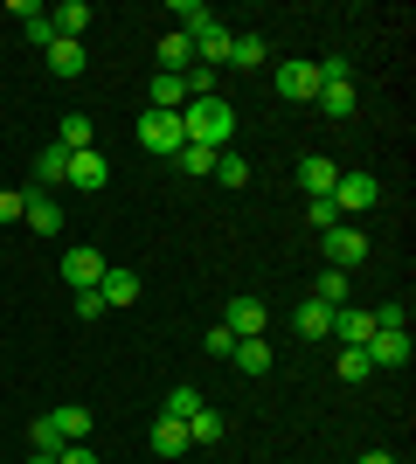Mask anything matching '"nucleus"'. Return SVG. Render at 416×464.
I'll return each instance as SVG.
<instances>
[{"label": "nucleus", "mask_w": 416, "mask_h": 464, "mask_svg": "<svg viewBox=\"0 0 416 464\" xmlns=\"http://www.w3.org/2000/svg\"><path fill=\"white\" fill-rule=\"evenodd\" d=\"M180 132H188V146H208V153H222V146L237 139V111H229V97H188Z\"/></svg>", "instance_id": "f257e3e1"}, {"label": "nucleus", "mask_w": 416, "mask_h": 464, "mask_svg": "<svg viewBox=\"0 0 416 464\" xmlns=\"http://www.w3.org/2000/svg\"><path fill=\"white\" fill-rule=\"evenodd\" d=\"M139 146L153 160H174L180 146H188V132H180V111H139Z\"/></svg>", "instance_id": "f03ea898"}, {"label": "nucleus", "mask_w": 416, "mask_h": 464, "mask_svg": "<svg viewBox=\"0 0 416 464\" xmlns=\"http://www.w3.org/2000/svg\"><path fill=\"white\" fill-rule=\"evenodd\" d=\"M375 201H382V180H375V174L340 167V180H334V208H340V222H347V215H361V208H375Z\"/></svg>", "instance_id": "7ed1b4c3"}, {"label": "nucleus", "mask_w": 416, "mask_h": 464, "mask_svg": "<svg viewBox=\"0 0 416 464\" xmlns=\"http://www.w3.org/2000/svg\"><path fill=\"white\" fill-rule=\"evenodd\" d=\"M319 243H326V271H361V264H368V236H361L354 222H340V229H326Z\"/></svg>", "instance_id": "20e7f679"}, {"label": "nucleus", "mask_w": 416, "mask_h": 464, "mask_svg": "<svg viewBox=\"0 0 416 464\" xmlns=\"http://www.w3.org/2000/svg\"><path fill=\"white\" fill-rule=\"evenodd\" d=\"M98 277H104V250H91V243H70V250H63V285H70V298H77V291H98Z\"/></svg>", "instance_id": "39448f33"}, {"label": "nucleus", "mask_w": 416, "mask_h": 464, "mask_svg": "<svg viewBox=\"0 0 416 464\" xmlns=\"http://www.w3.org/2000/svg\"><path fill=\"white\" fill-rule=\"evenodd\" d=\"M271 83H277V97H285V104H313L319 97V63H277L271 70Z\"/></svg>", "instance_id": "423d86ee"}, {"label": "nucleus", "mask_w": 416, "mask_h": 464, "mask_svg": "<svg viewBox=\"0 0 416 464\" xmlns=\"http://www.w3.org/2000/svg\"><path fill=\"white\" fill-rule=\"evenodd\" d=\"M334 340H340V347H368V340H375V312L340 305V312H334Z\"/></svg>", "instance_id": "0eeeda50"}, {"label": "nucleus", "mask_w": 416, "mask_h": 464, "mask_svg": "<svg viewBox=\"0 0 416 464\" xmlns=\"http://www.w3.org/2000/svg\"><path fill=\"white\" fill-rule=\"evenodd\" d=\"M222 326L237 333V340H257L264 326H271V312H264V298H229V319Z\"/></svg>", "instance_id": "6e6552de"}, {"label": "nucleus", "mask_w": 416, "mask_h": 464, "mask_svg": "<svg viewBox=\"0 0 416 464\" xmlns=\"http://www.w3.org/2000/svg\"><path fill=\"white\" fill-rule=\"evenodd\" d=\"M334 180H340V167H334L326 153H305V160H298V188H305V201L334 194Z\"/></svg>", "instance_id": "1a4fd4ad"}, {"label": "nucleus", "mask_w": 416, "mask_h": 464, "mask_svg": "<svg viewBox=\"0 0 416 464\" xmlns=\"http://www.w3.org/2000/svg\"><path fill=\"white\" fill-rule=\"evenodd\" d=\"M98 298H104V312H111V305H132V298H139V271H125V264H104Z\"/></svg>", "instance_id": "9d476101"}, {"label": "nucleus", "mask_w": 416, "mask_h": 464, "mask_svg": "<svg viewBox=\"0 0 416 464\" xmlns=\"http://www.w3.org/2000/svg\"><path fill=\"white\" fill-rule=\"evenodd\" d=\"M361 353H368V368H410V333H375Z\"/></svg>", "instance_id": "9b49d317"}, {"label": "nucleus", "mask_w": 416, "mask_h": 464, "mask_svg": "<svg viewBox=\"0 0 416 464\" xmlns=\"http://www.w3.org/2000/svg\"><path fill=\"white\" fill-rule=\"evenodd\" d=\"M21 222H28L35 236H63V201H56V194H28Z\"/></svg>", "instance_id": "f8f14e48"}, {"label": "nucleus", "mask_w": 416, "mask_h": 464, "mask_svg": "<svg viewBox=\"0 0 416 464\" xmlns=\"http://www.w3.org/2000/svg\"><path fill=\"white\" fill-rule=\"evenodd\" d=\"M111 180V167H104V153L91 146V153H70V174H63V188H104Z\"/></svg>", "instance_id": "ddd939ff"}, {"label": "nucleus", "mask_w": 416, "mask_h": 464, "mask_svg": "<svg viewBox=\"0 0 416 464\" xmlns=\"http://www.w3.org/2000/svg\"><path fill=\"white\" fill-rule=\"evenodd\" d=\"M292 326H298V340H326V333H334V305H319V298H298Z\"/></svg>", "instance_id": "4468645a"}, {"label": "nucleus", "mask_w": 416, "mask_h": 464, "mask_svg": "<svg viewBox=\"0 0 416 464\" xmlns=\"http://www.w3.org/2000/svg\"><path fill=\"white\" fill-rule=\"evenodd\" d=\"M146 111H188V83H180L174 70H160L153 91H146Z\"/></svg>", "instance_id": "2eb2a0df"}, {"label": "nucleus", "mask_w": 416, "mask_h": 464, "mask_svg": "<svg viewBox=\"0 0 416 464\" xmlns=\"http://www.w3.org/2000/svg\"><path fill=\"white\" fill-rule=\"evenodd\" d=\"M188 423H180V416H160L153 423V458H188Z\"/></svg>", "instance_id": "dca6fc26"}, {"label": "nucleus", "mask_w": 416, "mask_h": 464, "mask_svg": "<svg viewBox=\"0 0 416 464\" xmlns=\"http://www.w3.org/2000/svg\"><path fill=\"white\" fill-rule=\"evenodd\" d=\"M49 28H56L63 42H77L83 28H91V0H63V7H49Z\"/></svg>", "instance_id": "f3484780"}, {"label": "nucleus", "mask_w": 416, "mask_h": 464, "mask_svg": "<svg viewBox=\"0 0 416 464\" xmlns=\"http://www.w3.org/2000/svg\"><path fill=\"white\" fill-rule=\"evenodd\" d=\"M195 63L201 70H222V63H229V28H222V21L195 35Z\"/></svg>", "instance_id": "a211bd4d"}, {"label": "nucleus", "mask_w": 416, "mask_h": 464, "mask_svg": "<svg viewBox=\"0 0 416 464\" xmlns=\"http://www.w3.org/2000/svg\"><path fill=\"white\" fill-rule=\"evenodd\" d=\"M229 361H237V374H271L277 353H271V340L257 333V340H237V353H229Z\"/></svg>", "instance_id": "6ab92c4d"}, {"label": "nucleus", "mask_w": 416, "mask_h": 464, "mask_svg": "<svg viewBox=\"0 0 416 464\" xmlns=\"http://www.w3.org/2000/svg\"><path fill=\"white\" fill-rule=\"evenodd\" d=\"M91 139H98V125H91L83 111H70V118L56 125V146H63V153H91Z\"/></svg>", "instance_id": "aec40b11"}, {"label": "nucleus", "mask_w": 416, "mask_h": 464, "mask_svg": "<svg viewBox=\"0 0 416 464\" xmlns=\"http://www.w3.org/2000/svg\"><path fill=\"white\" fill-rule=\"evenodd\" d=\"M264 63H271L264 35H229V70H264Z\"/></svg>", "instance_id": "412c9836"}, {"label": "nucleus", "mask_w": 416, "mask_h": 464, "mask_svg": "<svg viewBox=\"0 0 416 464\" xmlns=\"http://www.w3.org/2000/svg\"><path fill=\"white\" fill-rule=\"evenodd\" d=\"M160 70L188 77V70H195V42H188V35H160Z\"/></svg>", "instance_id": "4be33fe9"}, {"label": "nucleus", "mask_w": 416, "mask_h": 464, "mask_svg": "<svg viewBox=\"0 0 416 464\" xmlns=\"http://www.w3.org/2000/svg\"><path fill=\"white\" fill-rule=\"evenodd\" d=\"M167 14H174V21H180L174 35H188V42H195V35H201V28H216V14H208V7H201V0H174V7H167Z\"/></svg>", "instance_id": "5701e85b"}, {"label": "nucleus", "mask_w": 416, "mask_h": 464, "mask_svg": "<svg viewBox=\"0 0 416 464\" xmlns=\"http://www.w3.org/2000/svg\"><path fill=\"white\" fill-rule=\"evenodd\" d=\"M42 56H49V70H56V77H83V42H63V35H56Z\"/></svg>", "instance_id": "b1692460"}, {"label": "nucleus", "mask_w": 416, "mask_h": 464, "mask_svg": "<svg viewBox=\"0 0 416 464\" xmlns=\"http://www.w3.org/2000/svg\"><path fill=\"white\" fill-rule=\"evenodd\" d=\"M49 423L63 430V444H91V409H49Z\"/></svg>", "instance_id": "393cba45"}, {"label": "nucleus", "mask_w": 416, "mask_h": 464, "mask_svg": "<svg viewBox=\"0 0 416 464\" xmlns=\"http://www.w3.org/2000/svg\"><path fill=\"white\" fill-rule=\"evenodd\" d=\"M326 118H354V83H319V97H313Z\"/></svg>", "instance_id": "a878e982"}, {"label": "nucleus", "mask_w": 416, "mask_h": 464, "mask_svg": "<svg viewBox=\"0 0 416 464\" xmlns=\"http://www.w3.org/2000/svg\"><path fill=\"white\" fill-rule=\"evenodd\" d=\"M222 437H229V423H222L216 409H195V416H188V444H222Z\"/></svg>", "instance_id": "bb28decb"}, {"label": "nucleus", "mask_w": 416, "mask_h": 464, "mask_svg": "<svg viewBox=\"0 0 416 464\" xmlns=\"http://www.w3.org/2000/svg\"><path fill=\"white\" fill-rule=\"evenodd\" d=\"M334 374H340L347 388H361V382H368L375 368H368V353H361V347H340V353H334Z\"/></svg>", "instance_id": "cd10ccee"}, {"label": "nucleus", "mask_w": 416, "mask_h": 464, "mask_svg": "<svg viewBox=\"0 0 416 464\" xmlns=\"http://www.w3.org/2000/svg\"><path fill=\"white\" fill-rule=\"evenodd\" d=\"M63 174H70V153H63V146H49V153L35 160V180H42V188H63Z\"/></svg>", "instance_id": "c85d7f7f"}, {"label": "nucleus", "mask_w": 416, "mask_h": 464, "mask_svg": "<svg viewBox=\"0 0 416 464\" xmlns=\"http://www.w3.org/2000/svg\"><path fill=\"white\" fill-rule=\"evenodd\" d=\"M28 444H35V458H56V450H63V430L49 423V416H35V423H28Z\"/></svg>", "instance_id": "c756f323"}, {"label": "nucleus", "mask_w": 416, "mask_h": 464, "mask_svg": "<svg viewBox=\"0 0 416 464\" xmlns=\"http://www.w3.org/2000/svg\"><path fill=\"white\" fill-rule=\"evenodd\" d=\"M313 298H319V305H347V271H319V285H313Z\"/></svg>", "instance_id": "7c9ffc66"}, {"label": "nucleus", "mask_w": 416, "mask_h": 464, "mask_svg": "<svg viewBox=\"0 0 416 464\" xmlns=\"http://www.w3.org/2000/svg\"><path fill=\"white\" fill-rule=\"evenodd\" d=\"M180 174H195V180H208V174H216V153H208V146H180Z\"/></svg>", "instance_id": "2f4dec72"}, {"label": "nucleus", "mask_w": 416, "mask_h": 464, "mask_svg": "<svg viewBox=\"0 0 416 464\" xmlns=\"http://www.w3.org/2000/svg\"><path fill=\"white\" fill-rule=\"evenodd\" d=\"M216 180L222 188H243V180H250V160L243 153H216Z\"/></svg>", "instance_id": "473e14b6"}, {"label": "nucleus", "mask_w": 416, "mask_h": 464, "mask_svg": "<svg viewBox=\"0 0 416 464\" xmlns=\"http://www.w3.org/2000/svg\"><path fill=\"white\" fill-rule=\"evenodd\" d=\"M305 222H313L319 236H326V229H340V208H334V194H319V201H305Z\"/></svg>", "instance_id": "72a5a7b5"}, {"label": "nucleus", "mask_w": 416, "mask_h": 464, "mask_svg": "<svg viewBox=\"0 0 416 464\" xmlns=\"http://www.w3.org/2000/svg\"><path fill=\"white\" fill-rule=\"evenodd\" d=\"M195 409H201V388H195V382H180L174 395H167V416H180V423H188Z\"/></svg>", "instance_id": "f704fd0d"}, {"label": "nucleus", "mask_w": 416, "mask_h": 464, "mask_svg": "<svg viewBox=\"0 0 416 464\" xmlns=\"http://www.w3.org/2000/svg\"><path fill=\"white\" fill-rule=\"evenodd\" d=\"M180 83H188V97H222V91H216V83H222V70H201V63H195V70H188Z\"/></svg>", "instance_id": "c9c22d12"}, {"label": "nucleus", "mask_w": 416, "mask_h": 464, "mask_svg": "<svg viewBox=\"0 0 416 464\" xmlns=\"http://www.w3.org/2000/svg\"><path fill=\"white\" fill-rule=\"evenodd\" d=\"M201 347L216 353V361H229V353H237V333H229V326H208V340H201Z\"/></svg>", "instance_id": "e433bc0d"}, {"label": "nucleus", "mask_w": 416, "mask_h": 464, "mask_svg": "<svg viewBox=\"0 0 416 464\" xmlns=\"http://www.w3.org/2000/svg\"><path fill=\"white\" fill-rule=\"evenodd\" d=\"M21 208H28V194H21V188H0V222H21Z\"/></svg>", "instance_id": "4c0bfd02"}, {"label": "nucleus", "mask_w": 416, "mask_h": 464, "mask_svg": "<svg viewBox=\"0 0 416 464\" xmlns=\"http://www.w3.org/2000/svg\"><path fill=\"white\" fill-rule=\"evenodd\" d=\"M56 464H104V458H98L91 444H63V450H56Z\"/></svg>", "instance_id": "58836bf2"}, {"label": "nucleus", "mask_w": 416, "mask_h": 464, "mask_svg": "<svg viewBox=\"0 0 416 464\" xmlns=\"http://www.w3.org/2000/svg\"><path fill=\"white\" fill-rule=\"evenodd\" d=\"M77 319H83V326H91V319H104V298H98V291H77Z\"/></svg>", "instance_id": "ea45409f"}, {"label": "nucleus", "mask_w": 416, "mask_h": 464, "mask_svg": "<svg viewBox=\"0 0 416 464\" xmlns=\"http://www.w3.org/2000/svg\"><path fill=\"white\" fill-rule=\"evenodd\" d=\"M361 464H396V458H389V450H368V458H361Z\"/></svg>", "instance_id": "a19ab883"}, {"label": "nucleus", "mask_w": 416, "mask_h": 464, "mask_svg": "<svg viewBox=\"0 0 416 464\" xmlns=\"http://www.w3.org/2000/svg\"><path fill=\"white\" fill-rule=\"evenodd\" d=\"M28 464H56V458H28Z\"/></svg>", "instance_id": "79ce46f5"}]
</instances>
